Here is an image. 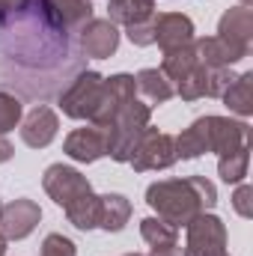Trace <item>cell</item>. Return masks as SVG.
Here are the masks:
<instances>
[{
  "label": "cell",
  "mask_w": 253,
  "mask_h": 256,
  "mask_svg": "<svg viewBox=\"0 0 253 256\" xmlns=\"http://www.w3.org/2000/svg\"><path fill=\"white\" fill-rule=\"evenodd\" d=\"M0 208H3V202H0Z\"/></svg>",
  "instance_id": "35"
},
{
  "label": "cell",
  "mask_w": 253,
  "mask_h": 256,
  "mask_svg": "<svg viewBox=\"0 0 253 256\" xmlns=\"http://www.w3.org/2000/svg\"><path fill=\"white\" fill-rule=\"evenodd\" d=\"M30 6H33V0H0V27L12 18H21Z\"/></svg>",
  "instance_id": "29"
},
{
  "label": "cell",
  "mask_w": 253,
  "mask_h": 256,
  "mask_svg": "<svg viewBox=\"0 0 253 256\" xmlns=\"http://www.w3.org/2000/svg\"><path fill=\"white\" fill-rule=\"evenodd\" d=\"M146 206L164 224L182 230L190 220L218 206V188L206 176H185V179H161L146 188Z\"/></svg>",
  "instance_id": "1"
},
{
  "label": "cell",
  "mask_w": 253,
  "mask_h": 256,
  "mask_svg": "<svg viewBox=\"0 0 253 256\" xmlns=\"http://www.w3.org/2000/svg\"><path fill=\"white\" fill-rule=\"evenodd\" d=\"M131 200L126 194H104L102 196V212H98V230L104 232H122L131 220Z\"/></svg>",
  "instance_id": "16"
},
{
  "label": "cell",
  "mask_w": 253,
  "mask_h": 256,
  "mask_svg": "<svg viewBox=\"0 0 253 256\" xmlns=\"http://www.w3.org/2000/svg\"><path fill=\"white\" fill-rule=\"evenodd\" d=\"M0 256H6V238L0 236Z\"/></svg>",
  "instance_id": "32"
},
{
  "label": "cell",
  "mask_w": 253,
  "mask_h": 256,
  "mask_svg": "<svg viewBox=\"0 0 253 256\" xmlns=\"http://www.w3.org/2000/svg\"><path fill=\"white\" fill-rule=\"evenodd\" d=\"M152 120V108L140 98H128L126 104L116 110V116L110 120V126L104 128L108 137V155L116 164H128L134 155V146L140 143L143 131L149 128Z\"/></svg>",
  "instance_id": "4"
},
{
  "label": "cell",
  "mask_w": 253,
  "mask_h": 256,
  "mask_svg": "<svg viewBox=\"0 0 253 256\" xmlns=\"http://www.w3.org/2000/svg\"><path fill=\"white\" fill-rule=\"evenodd\" d=\"M126 256H143V254H126Z\"/></svg>",
  "instance_id": "34"
},
{
  "label": "cell",
  "mask_w": 253,
  "mask_h": 256,
  "mask_svg": "<svg viewBox=\"0 0 253 256\" xmlns=\"http://www.w3.org/2000/svg\"><path fill=\"white\" fill-rule=\"evenodd\" d=\"M194 51H196V63L206 68H232L236 63H242L226 42H220L218 36H202L194 39Z\"/></svg>",
  "instance_id": "18"
},
{
  "label": "cell",
  "mask_w": 253,
  "mask_h": 256,
  "mask_svg": "<svg viewBox=\"0 0 253 256\" xmlns=\"http://www.w3.org/2000/svg\"><path fill=\"white\" fill-rule=\"evenodd\" d=\"M149 256H185V250H182L179 242H170V244H155L149 250Z\"/></svg>",
  "instance_id": "30"
},
{
  "label": "cell",
  "mask_w": 253,
  "mask_h": 256,
  "mask_svg": "<svg viewBox=\"0 0 253 256\" xmlns=\"http://www.w3.org/2000/svg\"><path fill=\"white\" fill-rule=\"evenodd\" d=\"M102 92H104V74L84 68L80 74H74V80L60 92V110L68 120H92V114L102 104Z\"/></svg>",
  "instance_id": "5"
},
{
  "label": "cell",
  "mask_w": 253,
  "mask_h": 256,
  "mask_svg": "<svg viewBox=\"0 0 253 256\" xmlns=\"http://www.w3.org/2000/svg\"><path fill=\"white\" fill-rule=\"evenodd\" d=\"M15 155V149H12V143L6 140V134H0V164H6L9 158Z\"/></svg>",
  "instance_id": "31"
},
{
  "label": "cell",
  "mask_w": 253,
  "mask_h": 256,
  "mask_svg": "<svg viewBox=\"0 0 253 256\" xmlns=\"http://www.w3.org/2000/svg\"><path fill=\"white\" fill-rule=\"evenodd\" d=\"M134 167V173H149V170H167L176 164V140L167 131L158 128H146L140 143L134 146V155L128 161Z\"/></svg>",
  "instance_id": "7"
},
{
  "label": "cell",
  "mask_w": 253,
  "mask_h": 256,
  "mask_svg": "<svg viewBox=\"0 0 253 256\" xmlns=\"http://www.w3.org/2000/svg\"><path fill=\"white\" fill-rule=\"evenodd\" d=\"M21 140L30 146V149H45L54 143L57 131H60V116L54 108L48 104H36L27 116H21Z\"/></svg>",
  "instance_id": "13"
},
{
  "label": "cell",
  "mask_w": 253,
  "mask_h": 256,
  "mask_svg": "<svg viewBox=\"0 0 253 256\" xmlns=\"http://www.w3.org/2000/svg\"><path fill=\"white\" fill-rule=\"evenodd\" d=\"M188 236H185V256H230L226 254V224L212 214L202 212L190 220Z\"/></svg>",
  "instance_id": "6"
},
{
  "label": "cell",
  "mask_w": 253,
  "mask_h": 256,
  "mask_svg": "<svg viewBox=\"0 0 253 256\" xmlns=\"http://www.w3.org/2000/svg\"><path fill=\"white\" fill-rule=\"evenodd\" d=\"M42 188L66 212V220L74 230H80V232L98 230L102 196L92 191L90 179L80 170H74L68 164H51L42 176Z\"/></svg>",
  "instance_id": "2"
},
{
  "label": "cell",
  "mask_w": 253,
  "mask_h": 256,
  "mask_svg": "<svg viewBox=\"0 0 253 256\" xmlns=\"http://www.w3.org/2000/svg\"><path fill=\"white\" fill-rule=\"evenodd\" d=\"M126 36H128V42L137 45V48H149V45H155V27H152V18L143 21V24H131V27H126Z\"/></svg>",
  "instance_id": "27"
},
{
  "label": "cell",
  "mask_w": 253,
  "mask_h": 256,
  "mask_svg": "<svg viewBox=\"0 0 253 256\" xmlns=\"http://www.w3.org/2000/svg\"><path fill=\"white\" fill-rule=\"evenodd\" d=\"M155 18V0H110L108 3V21L116 27H131Z\"/></svg>",
  "instance_id": "17"
},
{
  "label": "cell",
  "mask_w": 253,
  "mask_h": 256,
  "mask_svg": "<svg viewBox=\"0 0 253 256\" xmlns=\"http://www.w3.org/2000/svg\"><path fill=\"white\" fill-rule=\"evenodd\" d=\"M63 152L78 161V164H96L98 158L108 155V137H104V128L98 126H84L68 131L63 140Z\"/></svg>",
  "instance_id": "12"
},
{
  "label": "cell",
  "mask_w": 253,
  "mask_h": 256,
  "mask_svg": "<svg viewBox=\"0 0 253 256\" xmlns=\"http://www.w3.org/2000/svg\"><path fill=\"white\" fill-rule=\"evenodd\" d=\"M164 57H161V72H164V78L167 80H182L185 74H190L194 68H196V51H194V42L188 45H182V48H170V51H161Z\"/></svg>",
  "instance_id": "20"
},
{
  "label": "cell",
  "mask_w": 253,
  "mask_h": 256,
  "mask_svg": "<svg viewBox=\"0 0 253 256\" xmlns=\"http://www.w3.org/2000/svg\"><path fill=\"white\" fill-rule=\"evenodd\" d=\"M152 27H155V45L161 51H170V48H182L194 42L196 30H194V21L182 12H158L152 18Z\"/></svg>",
  "instance_id": "14"
},
{
  "label": "cell",
  "mask_w": 253,
  "mask_h": 256,
  "mask_svg": "<svg viewBox=\"0 0 253 256\" xmlns=\"http://www.w3.org/2000/svg\"><path fill=\"white\" fill-rule=\"evenodd\" d=\"M250 3H253V0H242V6H250Z\"/></svg>",
  "instance_id": "33"
},
{
  "label": "cell",
  "mask_w": 253,
  "mask_h": 256,
  "mask_svg": "<svg viewBox=\"0 0 253 256\" xmlns=\"http://www.w3.org/2000/svg\"><path fill=\"white\" fill-rule=\"evenodd\" d=\"M134 84H137V96H143L149 102V108L152 104H167L176 96L173 80H167L161 68H140L134 74Z\"/></svg>",
  "instance_id": "15"
},
{
  "label": "cell",
  "mask_w": 253,
  "mask_h": 256,
  "mask_svg": "<svg viewBox=\"0 0 253 256\" xmlns=\"http://www.w3.org/2000/svg\"><path fill=\"white\" fill-rule=\"evenodd\" d=\"M39 9L42 21L54 33H78L90 18H92V3L90 0H33Z\"/></svg>",
  "instance_id": "8"
},
{
  "label": "cell",
  "mask_w": 253,
  "mask_h": 256,
  "mask_svg": "<svg viewBox=\"0 0 253 256\" xmlns=\"http://www.w3.org/2000/svg\"><path fill=\"white\" fill-rule=\"evenodd\" d=\"M140 236H143V242H146L149 248L179 242V230L170 226V224H164L161 218H143V220H140Z\"/></svg>",
  "instance_id": "22"
},
{
  "label": "cell",
  "mask_w": 253,
  "mask_h": 256,
  "mask_svg": "<svg viewBox=\"0 0 253 256\" xmlns=\"http://www.w3.org/2000/svg\"><path fill=\"white\" fill-rule=\"evenodd\" d=\"M248 167H250V146H242V149H236V152L218 158V176H220L226 185L244 182Z\"/></svg>",
  "instance_id": "21"
},
{
  "label": "cell",
  "mask_w": 253,
  "mask_h": 256,
  "mask_svg": "<svg viewBox=\"0 0 253 256\" xmlns=\"http://www.w3.org/2000/svg\"><path fill=\"white\" fill-rule=\"evenodd\" d=\"M173 140H176V161H194V158H202L208 152L230 155L242 146H250V126L244 120L208 114V116L194 120Z\"/></svg>",
  "instance_id": "3"
},
{
  "label": "cell",
  "mask_w": 253,
  "mask_h": 256,
  "mask_svg": "<svg viewBox=\"0 0 253 256\" xmlns=\"http://www.w3.org/2000/svg\"><path fill=\"white\" fill-rule=\"evenodd\" d=\"M78 248L72 238H66L63 232H48L42 248H39V256H74Z\"/></svg>",
  "instance_id": "25"
},
{
  "label": "cell",
  "mask_w": 253,
  "mask_h": 256,
  "mask_svg": "<svg viewBox=\"0 0 253 256\" xmlns=\"http://www.w3.org/2000/svg\"><path fill=\"white\" fill-rule=\"evenodd\" d=\"M218 39L230 45V51L244 60L250 54V39H253V9L250 6H232L220 15L218 21Z\"/></svg>",
  "instance_id": "10"
},
{
  "label": "cell",
  "mask_w": 253,
  "mask_h": 256,
  "mask_svg": "<svg viewBox=\"0 0 253 256\" xmlns=\"http://www.w3.org/2000/svg\"><path fill=\"white\" fill-rule=\"evenodd\" d=\"M253 191L250 185H244V182H238V188H236V194H232V208H236V214H242L244 220L248 218H253Z\"/></svg>",
  "instance_id": "28"
},
{
  "label": "cell",
  "mask_w": 253,
  "mask_h": 256,
  "mask_svg": "<svg viewBox=\"0 0 253 256\" xmlns=\"http://www.w3.org/2000/svg\"><path fill=\"white\" fill-rule=\"evenodd\" d=\"M120 27L108 18H90L80 30H78V45L86 57L92 60H108L116 54L120 48Z\"/></svg>",
  "instance_id": "11"
},
{
  "label": "cell",
  "mask_w": 253,
  "mask_h": 256,
  "mask_svg": "<svg viewBox=\"0 0 253 256\" xmlns=\"http://www.w3.org/2000/svg\"><path fill=\"white\" fill-rule=\"evenodd\" d=\"M21 116H24V104L18 96H9L0 90V134H9L21 126Z\"/></svg>",
  "instance_id": "24"
},
{
  "label": "cell",
  "mask_w": 253,
  "mask_h": 256,
  "mask_svg": "<svg viewBox=\"0 0 253 256\" xmlns=\"http://www.w3.org/2000/svg\"><path fill=\"white\" fill-rule=\"evenodd\" d=\"M250 84H253V72H242V74H236V80L224 90V104L236 114V116H242V120H248L253 114V96H250Z\"/></svg>",
  "instance_id": "19"
},
{
  "label": "cell",
  "mask_w": 253,
  "mask_h": 256,
  "mask_svg": "<svg viewBox=\"0 0 253 256\" xmlns=\"http://www.w3.org/2000/svg\"><path fill=\"white\" fill-rule=\"evenodd\" d=\"M236 80L232 68H208V80H206V96L208 98H220L224 90Z\"/></svg>",
  "instance_id": "26"
},
{
  "label": "cell",
  "mask_w": 253,
  "mask_h": 256,
  "mask_svg": "<svg viewBox=\"0 0 253 256\" xmlns=\"http://www.w3.org/2000/svg\"><path fill=\"white\" fill-rule=\"evenodd\" d=\"M42 220V208L36 200H27V196H18L12 202H6L0 208V236L6 242H21L27 238Z\"/></svg>",
  "instance_id": "9"
},
{
  "label": "cell",
  "mask_w": 253,
  "mask_h": 256,
  "mask_svg": "<svg viewBox=\"0 0 253 256\" xmlns=\"http://www.w3.org/2000/svg\"><path fill=\"white\" fill-rule=\"evenodd\" d=\"M206 80H208V68L206 66H196L190 74H185L173 90L182 102H196V98H206Z\"/></svg>",
  "instance_id": "23"
}]
</instances>
